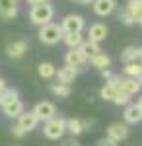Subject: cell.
<instances>
[{"label":"cell","mask_w":142,"mask_h":146,"mask_svg":"<svg viewBox=\"0 0 142 146\" xmlns=\"http://www.w3.org/2000/svg\"><path fill=\"white\" fill-rule=\"evenodd\" d=\"M62 37H64V29H62V25H56V23L49 22L41 25V29H39V41L43 45H56L62 41Z\"/></svg>","instance_id":"6da1fadb"},{"label":"cell","mask_w":142,"mask_h":146,"mask_svg":"<svg viewBox=\"0 0 142 146\" xmlns=\"http://www.w3.org/2000/svg\"><path fill=\"white\" fill-rule=\"evenodd\" d=\"M55 16V8L49 4V2H43V4H33L31 10H29V20L35 25H45L53 20Z\"/></svg>","instance_id":"7a4b0ae2"},{"label":"cell","mask_w":142,"mask_h":146,"mask_svg":"<svg viewBox=\"0 0 142 146\" xmlns=\"http://www.w3.org/2000/svg\"><path fill=\"white\" fill-rule=\"evenodd\" d=\"M66 133V119L62 117H53L49 121H45L43 125V135L49 138V140H58L62 138V135Z\"/></svg>","instance_id":"3957f363"},{"label":"cell","mask_w":142,"mask_h":146,"mask_svg":"<svg viewBox=\"0 0 142 146\" xmlns=\"http://www.w3.org/2000/svg\"><path fill=\"white\" fill-rule=\"evenodd\" d=\"M62 29H64V33H70V31H82L84 29V18L80 16V14H70V16H66L64 20H62Z\"/></svg>","instance_id":"277c9868"},{"label":"cell","mask_w":142,"mask_h":146,"mask_svg":"<svg viewBox=\"0 0 142 146\" xmlns=\"http://www.w3.org/2000/svg\"><path fill=\"white\" fill-rule=\"evenodd\" d=\"M33 111L37 113L39 121H49V119H53L56 115V107H55V103H51V101H39L33 107Z\"/></svg>","instance_id":"5b68a950"},{"label":"cell","mask_w":142,"mask_h":146,"mask_svg":"<svg viewBox=\"0 0 142 146\" xmlns=\"http://www.w3.org/2000/svg\"><path fill=\"white\" fill-rule=\"evenodd\" d=\"M64 60H66V64L80 68V66H86L88 56L82 53V49H80V47H76V49H70V51L64 55Z\"/></svg>","instance_id":"8992f818"},{"label":"cell","mask_w":142,"mask_h":146,"mask_svg":"<svg viewBox=\"0 0 142 146\" xmlns=\"http://www.w3.org/2000/svg\"><path fill=\"white\" fill-rule=\"evenodd\" d=\"M92 6H94V12L98 14L99 18H105V16H109V14L115 12L117 2L115 0H94Z\"/></svg>","instance_id":"52a82bcc"},{"label":"cell","mask_w":142,"mask_h":146,"mask_svg":"<svg viewBox=\"0 0 142 146\" xmlns=\"http://www.w3.org/2000/svg\"><path fill=\"white\" fill-rule=\"evenodd\" d=\"M27 41L25 39H18V41H12L6 45V53L10 58H22L25 53H27Z\"/></svg>","instance_id":"ba28073f"},{"label":"cell","mask_w":142,"mask_h":146,"mask_svg":"<svg viewBox=\"0 0 142 146\" xmlns=\"http://www.w3.org/2000/svg\"><path fill=\"white\" fill-rule=\"evenodd\" d=\"M18 125L22 127L25 133H29V131H33L37 125H39V117H37V113L35 111H23L20 117H18Z\"/></svg>","instance_id":"9c48e42d"},{"label":"cell","mask_w":142,"mask_h":146,"mask_svg":"<svg viewBox=\"0 0 142 146\" xmlns=\"http://www.w3.org/2000/svg\"><path fill=\"white\" fill-rule=\"evenodd\" d=\"M107 136L113 138V140H117V142L125 140L129 136V127H127V123H111L107 127Z\"/></svg>","instance_id":"30bf717a"},{"label":"cell","mask_w":142,"mask_h":146,"mask_svg":"<svg viewBox=\"0 0 142 146\" xmlns=\"http://www.w3.org/2000/svg\"><path fill=\"white\" fill-rule=\"evenodd\" d=\"M123 117H125V123L136 125V123H140V121H142V109L138 107V103H129V105L125 107Z\"/></svg>","instance_id":"8fae6325"},{"label":"cell","mask_w":142,"mask_h":146,"mask_svg":"<svg viewBox=\"0 0 142 146\" xmlns=\"http://www.w3.org/2000/svg\"><path fill=\"white\" fill-rule=\"evenodd\" d=\"M76 76H78V68L66 64V66H62V68H58V70H56V76H55V78L58 80L60 84H72Z\"/></svg>","instance_id":"7c38bea8"},{"label":"cell","mask_w":142,"mask_h":146,"mask_svg":"<svg viewBox=\"0 0 142 146\" xmlns=\"http://www.w3.org/2000/svg\"><path fill=\"white\" fill-rule=\"evenodd\" d=\"M18 0H0V18L2 20H12L18 16Z\"/></svg>","instance_id":"4fadbf2b"},{"label":"cell","mask_w":142,"mask_h":146,"mask_svg":"<svg viewBox=\"0 0 142 146\" xmlns=\"http://www.w3.org/2000/svg\"><path fill=\"white\" fill-rule=\"evenodd\" d=\"M92 123L90 121H82V119H66V131L70 133L72 136L82 135L86 129H90Z\"/></svg>","instance_id":"5bb4252c"},{"label":"cell","mask_w":142,"mask_h":146,"mask_svg":"<svg viewBox=\"0 0 142 146\" xmlns=\"http://www.w3.org/2000/svg\"><path fill=\"white\" fill-rule=\"evenodd\" d=\"M107 33H109V29H107L105 23H94V25H90V31H88L90 41H96V43L103 41L107 37Z\"/></svg>","instance_id":"9a60e30c"},{"label":"cell","mask_w":142,"mask_h":146,"mask_svg":"<svg viewBox=\"0 0 142 146\" xmlns=\"http://www.w3.org/2000/svg\"><path fill=\"white\" fill-rule=\"evenodd\" d=\"M2 111H4L6 117L18 119V117L23 113V103L20 100H16V101H12V103H8V105H4V107H2Z\"/></svg>","instance_id":"2e32d148"},{"label":"cell","mask_w":142,"mask_h":146,"mask_svg":"<svg viewBox=\"0 0 142 146\" xmlns=\"http://www.w3.org/2000/svg\"><path fill=\"white\" fill-rule=\"evenodd\" d=\"M142 84L138 78H131V76H125L123 80V86H121V90H125L127 94H131V96H136L138 92H140Z\"/></svg>","instance_id":"e0dca14e"},{"label":"cell","mask_w":142,"mask_h":146,"mask_svg":"<svg viewBox=\"0 0 142 146\" xmlns=\"http://www.w3.org/2000/svg\"><path fill=\"white\" fill-rule=\"evenodd\" d=\"M62 41L66 43L68 49H76L84 43V35H82V31H70V33H64Z\"/></svg>","instance_id":"ac0fdd59"},{"label":"cell","mask_w":142,"mask_h":146,"mask_svg":"<svg viewBox=\"0 0 142 146\" xmlns=\"http://www.w3.org/2000/svg\"><path fill=\"white\" fill-rule=\"evenodd\" d=\"M90 64H92L94 68H98V70H103V68L111 66V58L105 55V53H98L96 56L90 58Z\"/></svg>","instance_id":"d6986e66"},{"label":"cell","mask_w":142,"mask_h":146,"mask_svg":"<svg viewBox=\"0 0 142 146\" xmlns=\"http://www.w3.org/2000/svg\"><path fill=\"white\" fill-rule=\"evenodd\" d=\"M125 76H131V78H138L142 74V62L138 60H132V62H125V68H123Z\"/></svg>","instance_id":"ffe728a7"},{"label":"cell","mask_w":142,"mask_h":146,"mask_svg":"<svg viewBox=\"0 0 142 146\" xmlns=\"http://www.w3.org/2000/svg\"><path fill=\"white\" fill-rule=\"evenodd\" d=\"M80 49H82V53L88 56V60L92 58V56H96L98 53H101V49H99V43H96V41H84L82 45H80Z\"/></svg>","instance_id":"44dd1931"},{"label":"cell","mask_w":142,"mask_h":146,"mask_svg":"<svg viewBox=\"0 0 142 146\" xmlns=\"http://www.w3.org/2000/svg\"><path fill=\"white\" fill-rule=\"evenodd\" d=\"M37 72H39V76L45 80H51L56 76V68L53 62H41L39 64V68H37Z\"/></svg>","instance_id":"7402d4cb"},{"label":"cell","mask_w":142,"mask_h":146,"mask_svg":"<svg viewBox=\"0 0 142 146\" xmlns=\"http://www.w3.org/2000/svg\"><path fill=\"white\" fill-rule=\"evenodd\" d=\"M20 100V94H18V90H12V88H6V90L0 94V107H4V105H8V103H12V101Z\"/></svg>","instance_id":"603a6c76"},{"label":"cell","mask_w":142,"mask_h":146,"mask_svg":"<svg viewBox=\"0 0 142 146\" xmlns=\"http://www.w3.org/2000/svg\"><path fill=\"white\" fill-rule=\"evenodd\" d=\"M127 10L131 12L132 18H134L136 23H138V22H140V18H142V0H129Z\"/></svg>","instance_id":"cb8c5ba5"},{"label":"cell","mask_w":142,"mask_h":146,"mask_svg":"<svg viewBox=\"0 0 142 146\" xmlns=\"http://www.w3.org/2000/svg\"><path fill=\"white\" fill-rule=\"evenodd\" d=\"M117 92H119V88H115L113 84L107 82V84L101 88L99 96H101V100H105V101H113V100H115V96H117Z\"/></svg>","instance_id":"d4e9b609"},{"label":"cell","mask_w":142,"mask_h":146,"mask_svg":"<svg viewBox=\"0 0 142 146\" xmlns=\"http://www.w3.org/2000/svg\"><path fill=\"white\" fill-rule=\"evenodd\" d=\"M51 92L55 94L56 98H68L70 96V84H60V82H56L51 86Z\"/></svg>","instance_id":"484cf974"},{"label":"cell","mask_w":142,"mask_h":146,"mask_svg":"<svg viewBox=\"0 0 142 146\" xmlns=\"http://www.w3.org/2000/svg\"><path fill=\"white\" fill-rule=\"evenodd\" d=\"M136 56H138V47H127L121 53V60L123 62H132V60H136Z\"/></svg>","instance_id":"4316f807"},{"label":"cell","mask_w":142,"mask_h":146,"mask_svg":"<svg viewBox=\"0 0 142 146\" xmlns=\"http://www.w3.org/2000/svg\"><path fill=\"white\" fill-rule=\"evenodd\" d=\"M129 101H131V94H127L125 90H119L117 96H115V100H113V103L115 105H129Z\"/></svg>","instance_id":"83f0119b"},{"label":"cell","mask_w":142,"mask_h":146,"mask_svg":"<svg viewBox=\"0 0 142 146\" xmlns=\"http://www.w3.org/2000/svg\"><path fill=\"white\" fill-rule=\"evenodd\" d=\"M119 20H121V23H125V25H132V23H136V20L132 18V14L129 10H123L119 14Z\"/></svg>","instance_id":"f1b7e54d"},{"label":"cell","mask_w":142,"mask_h":146,"mask_svg":"<svg viewBox=\"0 0 142 146\" xmlns=\"http://www.w3.org/2000/svg\"><path fill=\"white\" fill-rule=\"evenodd\" d=\"M123 80H125V76H117V74H113V76H111L107 82H109V84H113L115 88H119V90H121V86H123Z\"/></svg>","instance_id":"f546056e"},{"label":"cell","mask_w":142,"mask_h":146,"mask_svg":"<svg viewBox=\"0 0 142 146\" xmlns=\"http://www.w3.org/2000/svg\"><path fill=\"white\" fill-rule=\"evenodd\" d=\"M96 146H117V140H113V138H109V136H105V138H99Z\"/></svg>","instance_id":"4dcf8cb0"},{"label":"cell","mask_w":142,"mask_h":146,"mask_svg":"<svg viewBox=\"0 0 142 146\" xmlns=\"http://www.w3.org/2000/svg\"><path fill=\"white\" fill-rule=\"evenodd\" d=\"M12 135L16 136V138H22V136L25 135V131H23L20 125H16V127H12Z\"/></svg>","instance_id":"1f68e13d"},{"label":"cell","mask_w":142,"mask_h":146,"mask_svg":"<svg viewBox=\"0 0 142 146\" xmlns=\"http://www.w3.org/2000/svg\"><path fill=\"white\" fill-rule=\"evenodd\" d=\"M60 146H80V142H78V140H74V138H70V140H64Z\"/></svg>","instance_id":"d6a6232c"},{"label":"cell","mask_w":142,"mask_h":146,"mask_svg":"<svg viewBox=\"0 0 142 146\" xmlns=\"http://www.w3.org/2000/svg\"><path fill=\"white\" fill-rule=\"evenodd\" d=\"M101 76H103L105 80H109L111 76H113V72H111L109 68H103V70H101Z\"/></svg>","instance_id":"836d02e7"},{"label":"cell","mask_w":142,"mask_h":146,"mask_svg":"<svg viewBox=\"0 0 142 146\" xmlns=\"http://www.w3.org/2000/svg\"><path fill=\"white\" fill-rule=\"evenodd\" d=\"M4 90H6V82H4V80L0 78V94H2Z\"/></svg>","instance_id":"e575fe53"},{"label":"cell","mask_w":142,"mask_h":146,"mask_svg":"<svg viewBox=\"0 0 142 146\" xmlns=\"http://www.w3.org/2000/svg\"><path fill=\"white\" fill-rule=\"evenodd\" d=\"M29 4H43V2H49V0H27Z\"/></svg>","instance_id":"d590c367"},{"label":"cell","mask_w":142,"mask_h":146,"mask_svg":"<svg viewBox=\"0 0 142 146\" xmlns=\"http://www.w3.org/2000/svg\"><path fill=\"white\" fill-rule=\"evenodd\" d=\"M136 60L142 62V47H138V56H136Z\"/></svg>","instance_id":"8d00e7d4"},{"label":"cell","mask_w":142,"mask_h":146,"mask_svg":"<svg viewBox=\"0 0 142 146\" xmlns=\"http://www.w3.org/2000/svg\"><path fill=\"white\" fill-rule=\"evenodd\" d=\"M74 2H78V4H92L94 0H74Z\"/></svg>","instance_id":"74e56055"},{"label":"cell","mask_w":142,"mask_h":146,"mask_svg":"<svg viewBox=\"0 0 142 146\" xmlns=\"http://www.w3.org/2000/svg\"><path fill=\"white\" fill-rule=\"evenodd\" d=\"M138 107L142 109V96H140V100H138Z\"/></svg>","instance_id":"f35d334b"},{"label":"cell","mask_w":142,"mask_h":146,"mask_svg":"<svg viewBox=\"0 0 142 146\" xmlns=\"http://www.w3.org/2000/svg\"><path fill=\"white\" fill-rule=\"evenodd\" d=\"M138 80H140V84H142V74H140V76H138Z\"/></svg>","instance_id":"ab89813d"},{"label":"cell","mask_w":142,"mask_h":146,"mask_svg":"<svg viewBox=\"0 0 142 146\" xmlns=\"http://www.w3.org/2000/svg\"><path fill=\"white\" fill-rule=\"evenodd\" d=\"M138 23H140V25H142V18H140V22H138Z\"/></svg>","instance_id":"60d3db41"}]
</instances>
